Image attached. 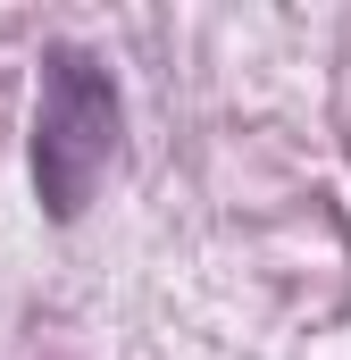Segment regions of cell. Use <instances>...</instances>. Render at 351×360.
<instances>
[{"mask_svg":"<svg viewBox=\"0 0 351 360\" xmlns=\"http://www.w3.org/2000/svg\"><path fill=\"white\" fill-rule=\"evenodd\" d=\"M126 143V92L84 42L42 51V101H34V201L51 226H76Z\"/></svg>","mask_w":351,"mask_h":360,"instance_id":"6da1fadb","label":"cell"}]
</instances>
